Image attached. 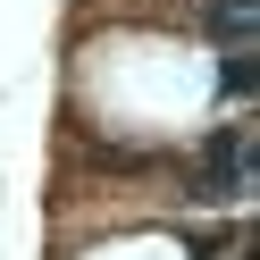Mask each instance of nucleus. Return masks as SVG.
<instances>
[{
  "mask_svg": "<svg viewBox=\"0 0 260 260\" xmlns=\"http://www.w3.org/2000/svg\"><path fill=\"white\" fill-rule=\"evenodd\" d=\"M218 84H226V92H235V101H243V92L260 84V68H252V51H226V68H218Z\"/></svg>",
  "mask_w": 260,
  "mask_h": 260,
  "instance_id": "nucleus-3",
  "label": "nucleus"
},
{
  "mask_svg": "<svg viewBox=\"0 0 260 260\" xmlns=\"http://www.w3.org/2000/svg\"><path fill=\"white\" fill-rule=\"evenodd\" d=\"M202 25L226 42V51H243V42H252V25H260V0H202Z\"/></svg>",
  "mask_w": 260,
  "mask_h": 260,
  "instance_id": "nucleus-2",
  "label": "nucleus"
},
{
  "mask_svg": "<svg viewBox=\"0 0 260 260\" xmlns=\"http://www.w3.org/2000/svg\"><path fill=\"white\" fill-rule=\"evenodd\" d=\"M252 193V159H243V126H218L202 143V202H243Z\"/></svg>",
  "mask_w": 260,
  "mask_h": 260,
  "instance_id": "nucleus-1",
  "label": "nucleus"
}]
</instances>
